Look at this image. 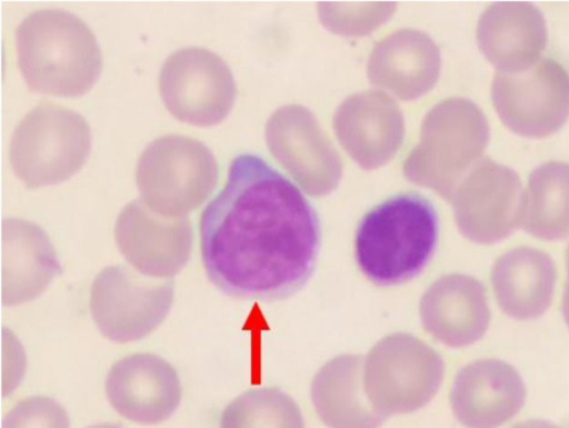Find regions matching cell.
<instances>
[{"label":"cell","instance_id":"obj_1","mask_svg":"<svg viewBox=\"0 0 569 428\" xmlns=\"http://www.w3.org/2000/svg\"><path fill=\"white\" fill-rule=\"evenodd\" d=\"M321 245L316 209L263 158L238 155L200 217L211 282L238 299L282 300L310 279Z\"/></svg>","mask_w":569,"mask_h":428},{"label":"cell","instance_id":"obj_2","mask_svg":"<svg viewBox=\"0 0 569 428\" xmlns=\"http://www.w3.org/2000/svg\"><path fill=\"white\" fill-rule=\"evenodd\" d=\"M439 237L436 208L418 192H401L370 209L355 236L361 272L378 286L403 283L418 276L433 256Z\"/></svg>","mask_w":569,"mask_h":428},{"label":"cell","instance_id":"obj_3","mask_svg":"<svg viewBox=\"0 0 569 428\" xmlns=\"http://www.w3.org/2000/svg\"><path fill=\"white\" fill-rule=\"evenodd\" d=\"M16 48L26 83L42 93L81 94L92 87L102 67L91 29L61 9H41L27 16L17 27Z\"/></svg>","mask_w":569,"mask_h":428},{"label":"cell","instance_id":"obj_4","mask_svg":"<svg viewBox=\"0 0 569 428\" xmlns=\"http://www.w3.org/2000/svg\"><path fill=\"white\" fill-rule=\"evenodd\" d=\"M90 145V128L81 115L44 102L16 126L9 158L14 175L28 188H37L71 177L84 163Z\"/></svg>","mask_w":569,"mask_h":428},{"label":"cell","instance_id":"obj_5","mask_svg":"<svg viewBox=\"0 0 569 428\" xmlns=\"http://www.w3.org/2000/svg\"><path fill=\"white\" fill-rule=\"evenodd\" d=\"M218 167L200 140L171 133L152 140L140 155L137 186L142 201L168 217L186 216L213 189Z\"/></svg>","mask_w":569,"mask_h":428},{"label":"cell","instance_id":"obj_6","mask_svg":"<svg viewBox=\"0 0 569 428\" xmlns=\"http://www.w3.org/2000/svg\"><path fill=\"white\" fill-rule=\"evenodd\" d=\"M173 295L171 280L150 278L126 266H109L94 278L89 306L106 338L129 342L158 328L170 310Z\"/></svg>","mask_w":569,"mask_h":428},{"label":"cell","instance_id":"obj_7","mask_svg":"<svg viewBox=\"0 0 569 428\" xmlns=\"http://www.w3.org/2000/svg\"><path fill=\"white\" fill-rule=\"evenodd\" d=\"M491 96L509 129L525 137L542 138L560 129L569 116V73L550 58L519 70H498Z\"/></svg>","mask_w":569,"mask_h":428},{"label":"cell","instance_id":"obj_8","mask_svg":"<svg viewBox=\"0 0 569 428\" xmlns=\"http://www.w3.org/2000/svg\"><path fill=\"white\" fill-rule=\"evenodd\" d=\"M159 90L176 118L204 127L226 117L233 101L234 83L218 54L188 47L167 58L159 74Z\"/></svg>","mask_w":569,"mask_h":428},{"label":"cell","instance_id":"obj_9","mask_svg":"<svg viewBox=\"0 0 569 428\" xmlns=\"http://www.w3.org/2000/svg\"><path fill=\"white\" fill-rule=\"evenodd\" d=\"M114 239L122 256L140 273L168 279L189 259L192 228L187 216H163L151 210L142 199H134L119 212Z\"/></svg>","mask_w":569,"mask_h":428},{"label":"cell","instance_id":"obj_10","mask_svg":"<svg viewBox=\"0 0 569 428\" xmlns=\"http://www.w3.org/2000/svg\"><path fill=\"white\" fill-rule=\"evenodd\" d=\"M106 394L122 417L156 425L176 411L182 390L176 369L167 360L152 354H134L112 365Z\"/></svg>","mask_w":569,"mask_h":428},{"label":"cell","instance_id":"obj_11","mask_svg":"<svg viewBox=\"0 0 569 428\" xmlns=\"http://www.w3.org/2000/svg\"><path fill=\"white\" fill-rule=\"evenodd\" d=\"M522 186L510 167L485 159L457 207V222L470 240L489 245L507 238L520 223Z\"/></svg>","mask_w":569,"mask_h":428},{"label":"cell","instance_id":"obj_12","mask_svg":"<svg viewBox=\"0 0 569 428\" xmlns=\"http://www.w3.org/2000/svg\"><path fill=\"white\" fill-rule=\"evenodd\" d=\"M526 387L518 371L498 359H480L456 376L450 404L467 428H497L522 407Z\"/></svg>","mask_w":569,"mask_h":428},{"label":"cell","instance_id":"obj_13","mask_svg":"<svg viewBox=\"0 0 569 428\" xmlns=\"http://www.w3.org/2000/svg\"><path fill=\"white\" fill-rule=\"evenodd\" d=\"M420 316L426 330L441 342L456 348L469 346L489 326L486 290L471 276H443L423 295Z\"/></svg>","mask_w":569,"mask_h":428},{"label":"cell","instance_id":"obj_14","mask_svg":"<svg viewBox=\"0 0 569 428\" xmlns=\"http://www.w3.org/2000/svg\"><path fill=\"white\" fill-rule=\"evenodd\" d=\"M477 38L483 54L498 70L513 71L540 59L548 30L542 12L533 3L501 1L483 11Z\"/></svg>","mask_w":569,"mask_h":428},{"label":"cell","instance_id":"obj_15","mask_svg":"<svg viewBox=\"0 0 569 428\" xmlns=\"http://www.w3.org/2000/svg\"><path fill=\"white\" fill-rule=\"evenodd\" d=\"M61 268L56 250L38 225L9 218L2 222V303L16 306L41 295Z\"/></svg>","mask_w":569,"mask_h":428},{"label":"cell","instance_id":"obj_16","mask_svg":"<svg viewBox=\"0 0 569 428\" xmlns=\"http://www.w3.org/2000/svg\"><path fill=\"white\" fill-rule=\"evenodd\" d=\"M418 340V339H417ZM417 342V341H416ZM415 342V345H416ZM413 345V347H415ZM418 346L411 355L408 362L409 355L392 352V346L389 337L382 339L371 350L367 361V385L368 402L376 412L382 417H387L391 414L409 412L419 409L426 405L437 392L438 388L429 386L427 384L413 380L416 378H432L442 379L443 368L432 370H417V368L428 361L422 360L430 357L435 350H431L418 362H413V359L427 347L426 344ZM412 347V348H413ZM412 350V349H411ZM411 352V351H410Z\"/></svg>","mask_w":569,"mask_h":428},{"label":"cell","instance_id":"obj_17","mask_svg":"<svg viewBox=\"0 0 569 428\" xmlns=\"http://www.w3.org/2000/svg\"><path fill=\"white\" fill-rule=\"evenodd\" d=\"M491 282L501 310L513 319L529 320L549 308L556 269L548 253L531 247H517L495 261Z\"/></svg>","mask_w":569,"mask_h":428},{"label":"cell","instance_id":"obj_18","mask_svg":"<svg viewBox=\"0 0 569 428\" xmlns=\"http://www.w3.org/2000/svg\"><path fill=\"white\" fill-rule=\"evenodd\" d=\"M520 223L540 239L569 235V163L552 160L531 171L522 193Z\"/></svg>","mask_w":569,"mask_h":428},{"label":"cell","instance_id":"obj_19","mask_svg":"<svg viewBox=\"0 0 569 428\" xmlns=\"http://www.w3.org/2000/svg\"><path fill=\"white\" fill-rule=\"evenodd\" d=\"M220 428H305L297 404L278 388L249 390L222 411Z\"/></svg>","mask_w":569,"mask_h":428},{"label":"cell","instance_id":"obj_20","mask_svg":"<svg viewBox=\"0 0 569 428\" xmlns=\"http://www.w3.org/2000/svg\"><path fill=\"white\" fill-rule=\"evenodd\" d=\"M66 409L44 396H32L18 402L3 418L2 428H69Z\"/></svg>","mask_w":569,"mask_h":428},{"label":"cell","instance_id":"obj_21","mask_svg":"<svg viewBox=\"0 0 569 428\" xmlns=\"http://www.w3.org/2000/svg\"><path fill=\"white\" fill-rule=\"evenodd\" d=\"M566 268H567V280L562 297V315L566 324L569 327V246L566 250Z\"/></svg>","mask_w":569,"mask_h":428},{"label":"cell","instance_id":"obj_22","mask_svg":"<svg viewBox=\"0 0 569 428\" xmlns=\"http://www.w3.org/2000/svg\"><path fill=\"white\" fill-rule=\"evenodd\" d=\"M511 428H559L558 426L542 419H529L517 424Z\"/></svg>","mask_w":569,"mask_h":428},{"label":"cell","instance_id":"obj_23","mask_svg":"<svg viewBox=\"0 0 569 428\" xmlns=\"http://www.w3.org/2000/svg\"><path fill=\"white\" fill-rule=\"evenodd\" d=\"M87 428H124V427H122L118 424H113V422H102V424L89 426Z\"/></svg>","mask_w":569,"mask_h":428}]
</instances>
